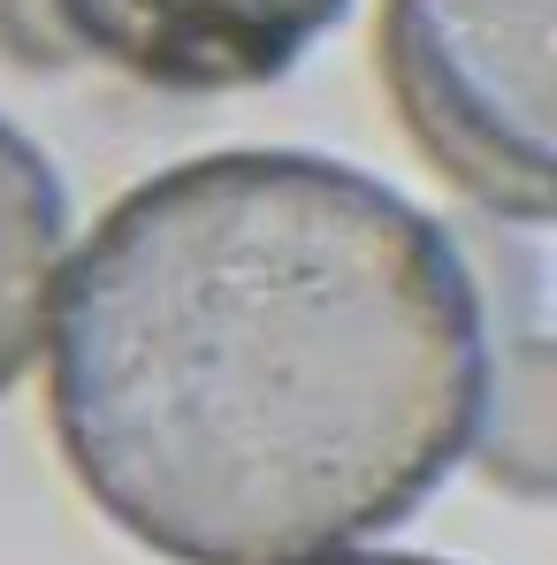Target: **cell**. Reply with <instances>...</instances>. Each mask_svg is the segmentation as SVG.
<instances>
[{"mask_svg":"<svg viewBox=\"0 0 557 565\" xmlns=\"http://www.w3.org/2000/svg\"><path fill=\"white\" fill-rule=\"evenodd\" d=\"M306 565H443V558H405V551H367V558H306Z\"/></svg>","mask_w":557,"mask_h":565,"instance_id":"5","label":"cell"},{"mask_svg":"<svg viewBox=\"0 0 557 565\" xmlns=\"http://www.w3.org/2000/svg\"><path fill=\"white\" fill-rule=\"evenodd\" d=\"M550 15L557 0H382L374 39L420 153L519 230H543L557 206Z\"/></svg>","mask_w":557,"mask_h":565,"instance_id":"2","label":"cell"},{"mask_svg":"<svg viewBox=\"0 0 557 565\" xmlns=\"http://www.w3.org/2000/svg\"><path fill=\"white\" fill-rule=\"evenodd\" d=\"M352 0H54L62 31L153 93H245L282 77Z\"/></svg>","mask_w":557,"mask_h":565,"instance_id":"3","label":"cell"},{"mask_svg":"<svg viewBox=\"0 0 557 565\" xmlns=\"http://www.w3.org/2000/svg\"><path fill=\"white\" fill-rule=\"evenodd\" d=\"M54 298V436L176 565H306L413 520L481 436L465 245L329 153H206L115 199Z\"/></svg>","mask_w":557,"mask_h":565,"instance_id":"1","label":"cell"},{"mask_svg":"<svg viewBox=\"0 0 557 565\" xmlns=\"http://www.w3.org/2000/svg\"><path fill=\"white\" fill-rule=\"evenodd\" d=\"M62 230H69V199H62L54 161L0 115V397L39 360Z\"/></svg>","mask_w":557,"mask_h":565,"instance_id":"4","label":"cell"}]
</instances>
